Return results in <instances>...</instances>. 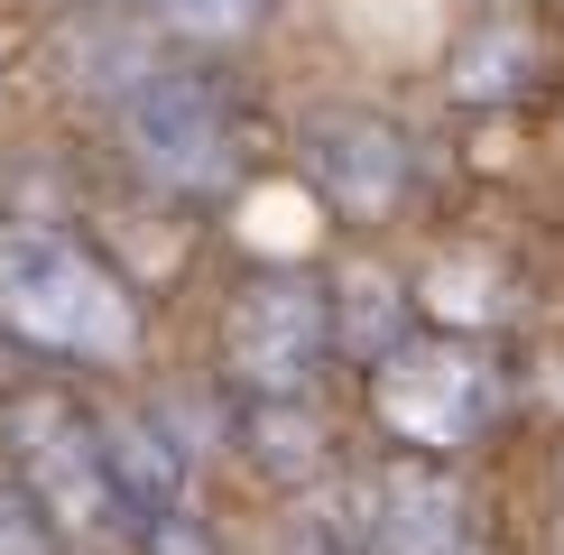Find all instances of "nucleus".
Instances as JSON below:
<instances>
[{"label": "nucleus", "instance_id": "39448f33", "mask_svg": "<svg viewBox=\"0 0 564 555\" xmlns=\"http://www.w3.org/2000/svg\"><path fill=\"white\" fill-rule=\"evenodd\" d=\"M324 361H334V287L296 269H269L231 296L223 315V370L250 399H315Z\"/></svg>", "mask_w": 564, "mask_h": 555}, {"label": "nucleus", "instance_id": "f03ea898", "mask_svg": "<svg viewBox=\"0 0 564 555\" xmlns=\"http://www.w3.org/2000/svg\"><path fill=\"white\" fill-rule=\"evenodd\" d=\"M111 130H121L130 167L158 176L167 195H223V185L250 176V111L241 92H231L223 75H204V65H176L158 56L149 75H139L121 102H102Z\"/></svg>", "mask_w": 564, "mask_h": 555}, {"label": "nucleus", "instance_id": "4468645a", "mask_svg": "<svg viewBox=\"0 0 564 555\" xmlns=\"http://www.w3.org/2000/svg\"><path fill=\"white\" fill-rule=\"evenodd\" d=\"M288 555H380L370 546V491H343V509H315Z\"/></svg>", "mask_w": 564, "mask_h": 555}, {"label": "nucleus", "instance_id": "6e6552de", "mask_svg": "<svg viewBox=\"0 0 564 555\" xmlns=\"http://www.w3.org/2000/svg\"><path fill=\"white\" fill-rule=\"evenodd\" d=\"M370 491V546L380 555H481L473 546V509H463L454 472L435 454H398Z\"/></svg>", "mask_w": 564, "mask_h": 555}, {"label": "nucleus", "instance_id": "f8f14e48", "mask_svg": "<svg viewBox=\"0 0 564 555\" xmlns=\"http://www.w3.org/2000/svg\"><path fill=\"white\" fill-rule=\"evenodd\" d=\"M139 19L176 46H241L278 19V0H139Z\"/></svg>", "mask_w": 564, "mask_h": 555}, {"label": "nucleus", "instance_id": "9b49d317", "mask_svg": "<svg viewBox=\"0 0 564 555\" xmlns=\"http://www.w3.org/2000/svg\"><path fill=\"white\" fill-rule=\"evenodd\" d=\"M536 65H546V46H536V29L528 19H481L473 37L454 46V65H444V84H454V102H519V92L536 84Z\"/></svg>", "mask_w": 564, "mask_h": 555}, {"label": "nucleus", "instance_id": "0eeeda50", "mask_svg": "<svg viewBox=\"0 0 564 555\" xmlns=\"http://www.w3.org/2000/svg\"><path fill=\"white\" fill-rule=\"evenodd\" d=\"M296 167L334 214L389 222L398 204H408V185H416V149H408V130H398L389 111H370V102H315L296 121Z\"/></svg>", "mask_w": 564, "mask_h": 555}, {"label": "nucleus", "instance_id": "1a4fd4ad", "mask_svg": "<svg viewBox=\"0 0 564 555\" xmlns=\"http://www.w3.org/2000/svg\"><path fill=\"white\" fill-rule=\"evenodd\" d=\"M324 287H334V352L343 361L380 370L398 342H416V296L398 287L389 269H343V278H324Z\"/></svg>", "mask_w": 564, "mask_h": 555}, {"label": "nucleus", "instance_id": "423d86ee", "mask_svg": "<svg viewBox=\"0 0 564 555\" xmlns=\"http://www.w3.org/2000/svg\"><path fill=\"white\" fill-rule=\"evenodd\" d=\"M370 407H380V426L398 435L408 454H463L490 435V416H500V370H490L473 342H398V352L370 370Z\"/></svg>", "mask_w": 564, "mask_h": 555}, {"label": "nucleus", "instance_id": "20e7f679", "mask_svg": "<svg viewBox=\"0 0 564 555\" xmlns=\"http://www.w3.org/2000/svg\"><path fill=\"white\" fill-rule=\"evenodd\" d=\"M102 454H111V491H121L130 546L139 555H223L204 527V491H195V445L176 416L158 407H102Z\"/></svg>", "mask_w": 564, "mask_h": 555}, {"label": "nucleus", "instance_id": "9d476101", "mask_svg": "<svg viewBox=\"0 0 564 555\" xmlns=\"http://www.w3.org/2000/svg\"><path fill=\"white\" fill-rule=\"evenodd\" d=\"M231 435H241V463L260 481H324V463H334L315 399H250Z\"/></svg>", "mask_w": 564, "mask_h": 555}, {"label": "nucleus", "instance_id": "7ed1b4c3", "mask_svg": "<svg viewBox=\"0 0 564 555\" xmlns=\"http://www.w3.org/2000/svg\"><path fill=\"white\" fill-rule=\"evenodd\" d=\"M0 445H10L19 500H29L75 555L130 546V519H121V491H111L102 426H93L75 399H56V389H19L10 416H0Z\"/></svg>", "mask_w": 564, "mask_h": 555}, {"label": "nucleus", "instance_id": "2eb2a0df", "mask_svg": "<svg viewBox=\"0 0 564 555\" xmlns=\"http://www.w3.org/2000/svg\"><path fill=\"white\" fill-rule=\"evenodd\" d=\"M56 546H65V537L37 519L29 500H19V491H0V555H56Z\"/></svg>", "mask_w": 564, "mask_h": 555}, {"label": "nucleus", "instance_id": "ddd939ff", "mask_svg": "<svg viewBox=\"0 0 564 555\" xmlns=\"http://www.w3.org/2000/svg\"><path fill=\"white\" fill-rule=\"evenodd\" d=\"M426 306L444 324H500L509 315V296H500V269H481V260H444L426 278Z\"/></svg>", "mask_w": 564, "mask_h": 555}, {"label": "nucleus", "instance_id": "f257e3e1", "mask_svg": "<svg viewBox=\"0 0 564 555\" xmlns=\"http://www.w3.org/2000/svg\"><path fill=\"white\" fill-rule=\"evenodd\" d=\"M0 324L65 361H130L139 296L130 278L56 222H0Z\"/></svg>", "mask_w": 564, "mask_h": 555}]
</instances>
